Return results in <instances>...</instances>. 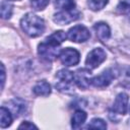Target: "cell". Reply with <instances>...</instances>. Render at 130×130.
Listing matches in <instances>:
<instances>
[{"label": "cell", "instance_id": "cell-9", "mask_svg": "<svg viewBox=\"0 0 130 130\" xmlns=\"http://www.w3.org/2000/svg\"><path fill=\"white\" fill-rule=\"evenodd\" d=\"M90 71L87 69H78L74 73V81L79 88L86 89L90 84Z\"/></svg>", "mask_w": 130, "mask_h": 130}, {"label": "cell", "instance_id": "cell-6", "mask_svg": "<svg viewBox=\"0 0 130 130\" xmlns=\"http://www.w3.org/2000/svg\"><path fill=\"white\" fill-rule=\"evenodd\" d=\"M79 17H80V12L76 9H71V10H63L61 12L56 13L53 19L57 24L64 25L78 19Z\"/></svg>", "mask_w": 130, "mask_h": 130}, {"label": "cell", "instance_id": "cell-10", "mask_svg": "<svg viewBox=\"0 0 130 130\" xmlns=\"http://www.w3.org/2000/svg\"><path fill=\"white\" fill-rule=\"evenodd\" d=\"M128 106V94L121 92L116 96V100L113 104L112 111L119 115H124L127 111Z\"/></svg>", "mask_w": 130, "mask_h": 130}, {"label": "cell", "instance_id": "cell-17", "mask_svg": "<svg viewBox=\"0 0 130 130\" xmlns=\"http://www.w3.org/2000/svg\"><path fill=\"white\" fill-rule=\"evenodd\" d=\"M47 41L51 42V43H54L58 46H60L65 40H66V34L63 31V30H58V31H55L53 32L51 36H49L47 39Z\"/></svg>", "mask_w": 130, "mask_h": 130}, {"label": "cell", "instance_id": "cell-7", "mask_svg": "<svg viewBox=\"0 0 130 130\" xmlns=\"http://www.w3.org/2000/svg\"><path fill=\"white\" fill-rule=\"evenodd\" d=\"M59 59L61 63L65 66H74L78 64L80 55L77 50L72 49V48H66L60 52Z\"/></svg>", "mask_w": 130, "mask_h": 130}, {"label": "cell", "instance_id": "cell-26", "mask_svg": "<svg viewBox=\"0 0 130 130\" xmlns=\"http://www.w3.org/2000/svg\"><path fill=\"white\" fill-rule=\"evenodd\" d=\"M10 1H16V0H10Z\"/></svg>", "mask_w": 130, "mask_h": 130}, {"label": "cell", "instance_id": "cell-21", "mask_svg": "<svg viewBox=\"0 0 130 130\" xmlns=\"http://www.w3.org/2000/svg\"><path fill=\"white\" fill-rule=\"evenodd\" d=\"M12 13V5L8 4L7 2H2L1 4V16L4 19H7L11 16Z\"/></svg>", "mask_w": 130, "mask_h": 130}, {"label": "cell", "instance_id": "cell-4", "mask_svg": "<svg viewBox=\"0 0 130 130\" xmlns=\"http://www.w3.org/2000/svg\"><path fill=\"white\" fill-rule=\"evenodd\" d=\"M106 60V52L102 48H95L91 50L85 60V65L89 69H94L99 67Z\"/></svg>", "mask_w": 130, "mask_h": 130}, {"label": "cell", "instance_id": "cell-3", "mask_svg": "<svg viewBox=\"0 0 130 130\" xmlns=\"http://www.w3.org/2000/svg\"><path fill=\"white\" fill-rule=\"evenodd\" d=\"M60 50H59V46L51 43L47 40H45V42L41 43L38 47V54L40 55V57L46 61H54L57 57H59L60 55Z\"/></svg>", "mask_w": 130, "mask_h": 130}, {"label": "cell", "instance_id": "cell-20", "mask_svg": "<svg viewBox=\"0 0 130 130\" xmlns=\"http://www.w3.org/2000/svg\"><path fill=\"white\" fill-rule=\"evenodd\" d=\"M86 128H89V129H92V128L93 129H96V128H99V129H106L107 128V124H106V122L104 120L95 118V119L91 120V122L86 126Z\"/></svg>", "mask_w": 130, "mask_h": 130}, {"label": "cell", "instance_id": "cell-19", "mask_svg": "<svg viewBox=\"0 0 130 130\" xmlns=\"http://www.w3.org/2000/svg\"><path fill=\"white\" fill-rule=\"evenodd\" d=\"M108 1L109 0H87V5L91 10L98 11L103 9L107 5Z\"/></svg>", "mask_w": 130, "mask_h": 130}, {"label": "cell", "instance_id": "cell-8", "mask_svg": "<svg viewBox=\"0 0 130 130\" xmlns=\"http://www.w3.org/2000/svg\"><path fill=\"white\" fill-rule=\"evenodd\" d=\"M114 78H115V70L110 68V69L103 71L100 75L92 77L90 79V84H92L95 87H100V88L106 87L112 82Z\"/></svg>", "mask_w": 130, "mask_h": 130}, {"label": "cell", "instance_id": "cell-24", "mask_svg": "<svg viewBox=\"0 0 130 130\" xmlns=\"http://www.w3.org/2000/svg\"><path fill=\"white\" fill-rule=\"evenodd\" d=\"M18 128H19V129H22V128H24V129H32V128L37 129L38 127H37L36 125H34V124H31V123H29V122L25 121V122H22V123L19 125V127H18Z\"/></svg>", "mask_w": 130, "mask_h": 130}, {"label": "cell", "instance_id": "cell-1", "mask_svg": "<svg viewBox=\"0 0 130 130\" xmlns=\"http://www.w3.org/2000/svg\"><path fill=\"white\" fill-rule=\"evenodd\" d=\"M20 26L26 35L32 38L41 36L45 30V22L43 18L32 13H26L21 18Z\"/></svg>", "mask_w": 130, "mask_h": 130}, {"label": "cell", "instance_id": "cell-23", "mask_svg": "<svg viewBox=\"0 0 130 130\" xmlns=\"http://www.w3.org/2000/svg\"><path fill=\"white\" fill-rule=\"evenodd\" d=\"M30 4L35 10H43L49 4V0H30Z\"/></svg>", "mask_w": 130, "mask_h": 130}, {"label": "cell", "instance_id": "cell-12", "mask_svg": "<svg viewBox=\"0 0 130 130\" xmlns=\"http://www.w3.org/2000/svg\"><path fill=\"white\" fill-rule=\"evenodd\" d=\"M96 31V37L102 42H107L111 37V29L106 22H98L93 26Z\"/></svg>", "mask_w": 130, "mask_h": 130}, {"label": "cell", "instance_id": "cell-14", "mask_svg": "<svg viewBox=\"0 0 130 130\" xmlns=\"http://www.w3.org/2000/svg\"><path fill=\"white\" fill-rule=\"evenodd\" d=\"M86 113L82 110H77L74 114H73V117L71 119V127L74 128V129H77L79 128L86 120Z\"/></svg>", "mask_w": 130, "mask_h": 130}, {"label": "cell", "instance_id": "cell-5", "mask_svg": "<svg viewBox=\"0 0 130 130\" xmlns=\"http://www.w3.org/2000/svg\"><path fill=\"white\" fill-rule=\"evenodd\" d=\"M68 39L75 43H83L90 38L89 30L83 25H75L68 30Z\"/></svg>", "mask_w": 130, "mask_h": 130}, {"label": "cell", "instance_id": "cell-11", "mask_svg": "<svg viewBox=\"0 0 130 130\" xmlns=\"http://www.w3.org/2000/svg\"><path fill=\"white\" fill-rule=\"evenodd\" d=\"M8 110L15 117H19L26 109V104L21 99H13L8 103Z\"/></svg>", "mask_w": 130, "mask_h": 130}, {"label": "cell", "instance_id": "cell-16", "mask_svg": "<svg viewBox=\"0 0 130 130\" xmlns=\"http://www.w3.org/2000/svg\"><path fill=\"white\" fill-rule=\"evenodd\" d=\"M118 77H119L120 84L122 86L127 87V88H130V67L129 66L123 67L119 71Z\"/></svg>", "mask_w": 130, "mask_h": 130}, {"label": "cell", "instance_id": "cell-18", "mask_svg": "<svg viewBox=\"0 0 130 130\" xmlns=\"http://www.w3.org/2000/svg\"><path fill=\"white\" fill-rule=\"evenodd\" d=\"M54 5L56 8L62 9V10H71L75 7L74 0H55Z\"/></svg>", "mask_w": 130, "mask_h": 130}, {"label": "cell", "instance_id": "cell-2", "mask_svg": "<svg viewBox=\"0 0 130 130\" xmlns=\"http://www.w3.org/2000/svg\"><path fill=\"white\" fill-rule=\"evenodd\" d=\"M57 82L55 84L56 88L62 92H69L73 87L74 74L67 69H61L56 74Z\"/></svg>", "mask_w": 130, "mask_h": 130}, {"label": "cell", "instance_id": "cell-13", "mask_svg": "<svg viewBox=\"0 0 130 130\" xmlns=\"http://www.w3.org/2000/svg\"><path fill=\"white\" fill-rule=\"evenodd\" d=\"M32 91L35 94L37 95H41V96H47L51 93V85L45 81V80H42V81H39L32 88Z\"/></svg>", "mask_w": 130, "mask_h": 130}, {"label": "cell", "instance_id": "cell-25", "mask_svg": "<svg viewBox=\"0 0 130 130\" xmlns=\"http://www.w3.org/2000/svg\"><path fill=\"white\" fill-rule=\"evenodd\" d=\"M1 76H2V78H1V88L3 89L4 82H5V68H4L3 64H1Z\"/></svg>", "mask_w": 130, "mask_h": 130}, {"label": "cell", "instance_id": "cell-22", "mask_svg": "<svg viewBox=\"0 0 130 130\" xmlns=\"http://www.w3.org/2000/svg\"><path fill=\"white\" fill-rule=\"evenodd\" d=\"M117 11L121 14L130 13V0H123L117 6Z\"/></svg>", "mask_w": 130, "mask_h": 130}, {"label": "cell", "instance_id": "cell-15", "mask_svg": "<svg viewBox=\"0 0 130 130\" xmlns=\"http://www.w3.org/2000/svg\"><path fill=\"white\" fill-rule=\"evenodd\" d=\"M12 123V114L5 107H1L0 109V126L1 128H6L10 126Z\"/></svg>", "mask_w": 130, "mask_h": 130}]
</instances>
